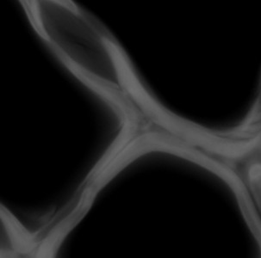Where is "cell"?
Instances as JSON below:
<instances>
[{
    "label": "cell",
    "mask_w": 261,
    "mask_h": 258,
    "mask_svg": "<svg viewBox=\"0 0 261 258\" xmlns=\"http://www.w3.org/2000/svg\"><path fill=\"white\" fill-rule=\"evenodd\" d=\"M245 183L261 218V163L251 164L247 170Z\"/></svg>",
    "instance_id": "obj_1"
}]
</instances>
